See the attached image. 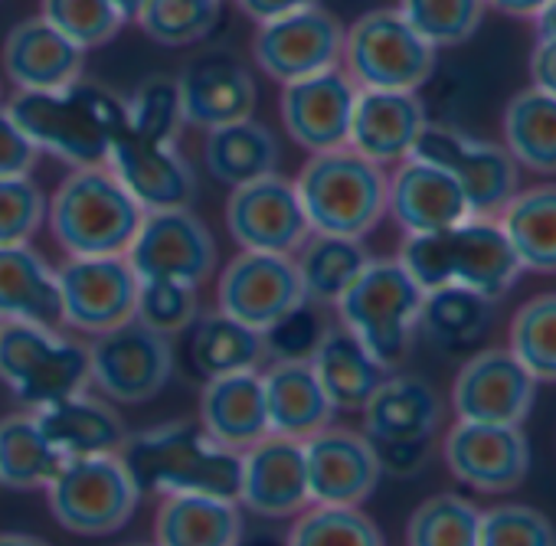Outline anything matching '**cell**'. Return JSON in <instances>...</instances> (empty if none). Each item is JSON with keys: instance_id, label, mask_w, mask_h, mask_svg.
<instances>
[{"instance_id": "obj_47", "label": "cell", "mask_w": 556, "mask_h": 546, "mask_svg": "<svg viewBox=\"0 0 556 546\" xmlns=\"http://www.w3.org/2000/svg\"><path fill=\"white\" fill-rule=\"evenodd\" d=\"M200 315L197 289L184 282H167V279H141L138 285V302H135V321L144 328L174 338L184 334Z\"/></svg>"}, {"instance_id": "obj_19", "label": "cell", "mask_w": 556, "mask_h": 546, "mask_svg": "<svg viewBox=\"0 0 556 546\" xmlns=\"http://www.w3.org/2000/svg\"><path fill=\"white\" fill-rule=\"evenodd\" d=\"M536 399V380L507 347H488L462 364L452 383V409L468 422L520 426Z\"/></svg>"}, {"instance_id": "obj_50", "label": "cell", "mask_w": 556, "mask_h": 546, "mask_svg": "<svg viewBox=\"0 0 556 546\" xmlns=\"http://www.w3.org/2000/svg\"><path fill=\"white\" fill-rule=\"evenodd\" d=\"M128 131L154 141H177L184 128L180 115V99H177V82L167 79H151L138 89V96L128 102Z\"/></svg>"}, {"instance_id": "obj_38", "label": "cell", "mask_w": 556, "mask_h": 546, "mask_svg": "<svg viewBox=\"0 0 556 546\" xmlns=\"http://www.w3.org/2000/svg\"><path fill=\"white\" fill-rule=\"evenodd\" d=\"M504 148L533 174H556V96L517 92L504 109Z\"/></svg>"}, {"instance_id": "obj_58", "label": "cell", "mask_w": 556, "mask_h": 546, "mask_svg": "<svg viewBox=\"0 0 556 546\" xmlns=\"http://www.w3.org/2000/svg\"><path fill=\"white\" fill-rule=\"evenodd\" d=\"M112 8H115L125 21H135L138 11L144 8V0H112Z\"/></svg>"}, {"instance_id": "obj_51", "label": "cell", "mask_w": 556, "mask_h": 546, "mask_svg": "<svg viewBox=\"0 0 556 546\" xmlns=\"http://www.w3.org/2000/svg\"><path fill=\"white\" fill-rule=\"evenodd\" d=\"M325 318L318 312V305L305 302L299 305L292 315H286L282 321H275L271 328L262 331V347H265V360H312L321 334H325Z\"/></svg>"}, {"instance_id": "obj_30", "label": "cell", "mask_w": 556, "mask_h": 546, "mask_svg": "<svg viewBox=\"0 0 556 546\" xmlns=\"http://www.w3.org/2000/svg\"><path fill=\"white\" fill-rule=\"evenodd\" d=\"M200 429L232 452H245L271 435L258 370L206 380L200 393Z\"/></svg>"}, {"instance_id": "obj_10", "label": "cell", "mask_w": 556, "mask_h": 546, "mask_svg": "<svg viewBox=\"0 0 556 546\" xmlns=\"http://www.w3.org/2000/svg\"><path fill=\"white\" fill-rule=\"evenodd\" d=\"M439 50L396 8L370 11L344 30V73L357 89L416 92L435 73Z\"/></svg>"}, {"instance_id": "obj_12", "label": "cell", "mask_w": 556, "mask_h": 546, "mask_svg": "<svg viewBox=\"0 0 556 546\" xmlns=\"http://www.w3.org/2000/svg\"><path fill=\"white\" fill-rule=\"evenodd\" d=\"M413 157L445 170L462 187L471 216L501 213V206L517 193L520 183V164L510 157L507 148L471 138L448 125L429 122L413 148Z\"/></svg>"}, {"instance_id": "obj_56", "label": "cell", "mask_w": 556, "mask_h": 546, "mask_svg": "<svg viewBox=\"0 0 556 546\" xmlns=\"http://www.w3.org/2000/svg\"><path fill=\"white\" fill-rule=\"evenodd\" d=\"M533 21H536V37H556V0H549Z\"/></svg>"}, {"instance_id": "obj_41", "label": "cell", "mask_w": 556, "mask_h": 546, "mask_svg": "<svg viewBox=\"0 0 556 546\" xmlns=\"http://www.w3.org/2000/svg\"><path fill=\"white\" fill-rule=\"evenodd\" d=\"M223 14V0H144L135 24L157 47H193L206 40Z\"/></svg>"}, {"instance_id": "obj_35", "label": "cell", "mask_w": 556, "mask_h": 546, "mask_svg": "<svg viewBox=\"0 0 556 546\" xmlns=\"http://www.w3.org/2000/svg\"><path fill=\"white\" fill-rule=\"evenodd\" d=\"M203 135H206L203 138L206 170L226 187H239V183H249L278 170L282 148H278L271 128L255 118L219 125Z\"/></svg>"}, {"instance_id": "obj_14", "label": "cell", "mask_w": 556, "mask_h": 546, "mask_svg": "<svg viewBox=\"0 0 556 546\" xmlns=\"http://www.w3.org/2000/svg\"><path fill=\"white\" fill-rule=\"evenodd\" d=\"M63 325L79 334H105L135 318L138 271L125 255H70L56 268Z\"/></svg>"}, {"instance_id": "obj_2", "label": "cell", "mask_w": 556, "mask_h": 546, "mask_svg": "<svg viewBox=\"0 0 556 546\" xmlns=\"http://www.w3.org/2000/svg\"><path fill=\"white\" fill-rule=\"evenodd\" d=\"M4 109L40 154L47 151L73 167L105 164L128 125V102L83 79L53 92H17Z\"/></svg>"}, {"instance_id": "obj_23", "label": "cell", "mask_w": 556, "mask_h": 546, "mask_svg": "<svg viewBox=\"0 0 556 546\" xmlns=\"http://www.w3.org/2000/svg\"><path fill=\"white\" fill-rule=\"evenodd\" d=\"M302 445H305L312 504L361 507L377 491L383 471L364 432L328 426L318 435L305 439Z\"/></svg>"}, {"instance_id": "obj_33", "label": "cell", "mask_w": 556, "mask_h": 546, "mask_svg": "<svg viewBox=\"0 0 556 546\" xmlns=\"http://www.w3.org/2000/svg\"><path fill=\"white\" fill-rule=\"evenodd\" d=\"M239 500L210 494H167L154 513V546H239Z\"/></svg>"}, {"instance_id": "obj_44", "label": "cell", "mask_w": 556, "mask_h": 546, "mask_svg": "<svg viewBox=\"0 0 556 546\" xmlns=\"http://www.w3.org/2000/svg\"><path fill=\"white\" fill-rule=\"evenodd\" d=\"M481 510L462 494L422 500L406 523V546H478Z\"/></svg>"}, {"instance_id": "obj_28", "label": "cell", "mask_w": 556, "mask_h": 546, "mask_svg": "<svg viewBox=\"0 0 556 546\" xmlns=\"http://www.w3.org/2000/svg\"><path fill=\"white\" fill-rule=\"evenodd\" d=\"M258 377L271 435L305 442L334 422V406L325 396L312 360H275Z\"/></svg>"}, {"instance_id": "obj_29", "label": "cell", "mask_w": 556, "mask_h": 546, "mask_svg": "<svg viewBox=\"0 0 556 546\" xmlns=\"http://www.w3.org/2000/svg\"><path fill=\"white\" fill-rule=\"evenodd\" d=\"M34 419L63 461L122 452L128 439V429L122 416L115 412V406L86 390L66 399H56L43 409H34Z\"/></svg>"}, {"instance_id": "obj_24", "label": "cell", "mask_w": 556, "mask_h": 546, "mask_svg": "<svg viewBox=\"0 0 556 546\" xmlns=\"http://www.w3.org/2000/svg\"><path fill=\"white\" fill-rule=\"evenodd\" d=\"M177 99L184 125L210 131L252 118L258 92L252 73L239 60L226 53H210L184 69V76L177 79Z\"/></svg>"}, {"instance_id": "obj_22", "label": "cell", "mask_w": 556, "mask_h": 546, "mask_svg": "<svg viewBox=\"0 0 556 546\" xmlns=\"http://www.w3.org/2000/svg\"><path fill=\"white\" fill-rule=\"evenodd\" d=\"M105 167L125 183L144 213L190 206L197 196L193 167L177 151V141H154L125 128L115 138Z\"/></svg>"}, {"instance_id": "obj_5", "label": "cell", "mask_w": 556, "mask_h": 546, "mask_svg": "<svg viewBox=\"0 0 556 546\" xmlns=\"http://www.w3.org/2000/svg\"><path fill=\"white\" fill-rule=\"evenodd\" d=\"M312 232L364 239L387 216V174L351 148L321 151L295 177Z\"/></svg>"}, {"instance_id": "obj_34", "label": "cell", "mask_w": 556, "mask_h": 546, "mask_svg": "<svg viewBox=\"0 0 556 546\" xmlns=\"http://www.w3.org/2000/svg\"><path fill=\"white\" fill-rule=\"evenodd\" d=\"M520 268L556 276V183L517 190L497 216Z\"/></svg>"}, {"instance_id": "obj_7", "label": "cell", "mask_w": 556, "mask_h": 546, "mask_svg": "<svg viewBox=\"0 0 556 546\" xmlns=\"http://www.w3.org/2000/svg\"><path fill=\"white\" fill-rule=\"evenodd\" d=\"M361 412L383 474L413 478L429 465L445 416L432 383L422 377H387Z\"/></svg>"}, {"instance_id": "obj_59", "label": "cell", "mask_w": 556, "mask_h": 546, "mask_svg": "<svg viewBox=\"0 0 556 546\" xmlns=\"http://www.w3.org/2000/svg\"><path fill=\"white\" fill-rule=\"evenodd\" d=\"M125 546H154V543H125Z\"/></svg>"}, {"instance_id": "obj_15", "label": "cell", "mask_w": 556, "mask_h": 546, "mask_svg": "<svg viewBox=\"0 0 556 546\" xmlns=\"http://www.w3.org/2000/svg\"><path fill=\"white\" fill-rule=\"evenodd\" d=\"M344 27L321 4L255 27L252 60L278 86L341 66Z\"/></svg>"}, {"instance_id": "obj_52", "label": "cell", "mask_w": 556, "mask_h": 546, "mask_svg": "<svg viewBox=\"0 0 556 546\" xmlns=\"http://www.w3.org/2000/svg\"><path fill=\"white\" fill-rule=\"evenodd\" d=\"M37 161V144L21 131L11 112L0 105V177H30Z\"/></svg>"}, {"instance_id": "obj_54", "label": "cell", "mask_w": 556, "mask_h": 546, "mask_svg": "<svg viewBox=\"0 0 556 546\" xmlns=\"http://www.w3.org/2000/svg\"><path fill=\"white\" fill-rule=\"evenodd\" d=\"M236 4L249 21L265 24V21L286 17V14H295V11H305V8H318L321 0H236Z\"/></svg>"}, {"instance_id": "obj_11", "label": "cell", "mask_w": 556, "mask_h": 546, "mask_svg": "<svg viewBox=\"0 0 556 546\" xmlns=\"http://www.w3.org/2000/svg\"><path fill=\"white\" fill-rule=\"evenodd\" d=\"M174 373L170 338L144 328L141 321H125L89 344V383L109 399L138 406L154 399Z\"/></svg>"}, {"instance_id": "obj_4", "label": "cell", "mask_w": 556, "mask_h": 546, "mask_svg": "<svg viewBox=\"0 0 556 546\" xmlns=\"http://www.w3.org/2000/svg\"><path fill=\"white\" fill-rule=\"evenodd\" d=\"M50 229L66 255H125L144 209L105 167H73L47 206Z\"/></svg>"}, {"instance_id": "obj_45", "label": "cell", "mask_w": 556, "mask_h": 546, "mask_svg": "<svg viewBox=\"0 0 556 546\" xmlns=\"http://www.w3.org/2000/svg\"><path fill=\"white\" fill-rule=\"evenodd\" d=\"M396 11L419 37L442 50L471 40L484 21L488 4L484 0H400Z\"/></svg>"}, {"instance_id": "obj_6", "label": "cell", "mask_w": 556, "mask_h": 546, "mask_svg": "<svg viewBox=\"0 0 556 546\" xmlns=\"http://www.w3.org/2000/svg\"><path fill=\"white\" fill-rule=\"evenodd\" d=\"M422 299L426 292L409 279L400 258H370L334 305L338 325H344L387 370H393L413 347Z\"/></svg>"}, {"instance_id": "obj_27", "label": "cell", "mask_w": 556, "mask_h": 546, "mask_svg": "<svg viewBox=\"0 0 556 546\" xmlns=\"http://www.w3.org/2000/svg\"><path fill=\"white\" fill-rule=\"evenodd\" d=\"M4 73L17 92H53L83 79L86 50L43 17L21 21L4 40Z\"/></svg>"}, {"instance_id": "obj_53", "label": "cell", "mask_w": 556, "mask_h": 546, "mask_svg": "<svg viewBox=\"0 0 556 546\" xmlns=\"http://www.w3.org/2000/svg\"><path fill=\"white\" fill-rule=\"evenodd\" d=\"M530 79H533V89L556 96V37H536L533 56H530Z\"/></svg>"}, {"instance_id": "obj_8", "label": "cell", "mask_w": 556, "mask_h": 546, "mask_svg": "<svg viewBox=\"0 0 556 546\" xmlns=\"http://www.w3.org/2000/svg\"><path fill=\"white\" fill-rule=\"evenodd\" d=\"M43 491L56 523L79 536L118 533L144 497L118 452L66 458Z\"/></svg>"}, {"instance_id": "obj_17", "label": "cell", "mask_w": 556, "mask_h": 546, "mask_svg": "<svg viewBox=\"0 0 556 546\" xmlns=\"http://www.w3.org/2000/svg\"><path fill=\"white\" fill-rule=\"evenodd\" d=\"M305 302L292 255L242 249L216 279V308L255 331L271 328Z\"/></svg>"}, {"instance_id": "obj_39", "label": "cell", "mask_w": 556, "mask_h": 546, "mask_svg": "<svg viewBox=\"0 0 556 546\" xmlns=\"http://www.w3.org/2000/svg\"><path fill=\"white\" fill-rule=\"evenodd\" d=\"M491 325H494V302H488L478 292L445 285V289L426 292L422 299L419 328L435 347L448 354L475 347L491 331Z\"/></svg>"}, {"instance_id": "obj_31", "label": "cell", "mask_w": 556, "mask_h": 546, "mask_svg": "<svg viewBox=\"0 0 556 546\" xmlns=\"http://www.w3.org/2000/svg\"><path fill=\"white\" fill-rule=\"evenodd\" d=\"M0 325H63L56 268L27 245H0Z\"/></svg>"}, {"instance_id": "obj_18", "label": "cell", "mask_w": 556, "mask_h": 546, "mask_svg": "<svg viewBox=\"0 0 556 546\" xmlns=\"http://www.w3.org/2000/svg\"><path fill=\"white\" fill-rule=\"evenodd\" d=\"M442 458L465 487L481 494H507L530 471V445L520 426L458 419L442 439Z\"/></svg>"}, {"instance_id": "obj_49", "label": "cell", "mask_w": 556, "mask_h": 546, "mask_svg": "<svg viewBox=\"0 0 556 546\" xmlns=\"http://www.w3.org/2000/svg\"><path fill=\"white\" fill-rule=\"evenodd\" d=\"M47 206L34 177H0V245H27L43 226Z\"/></svg>"}, {"instance_id": "obj_26", "label": "cell", "mask_w": 556, "mask_h": 546, "mask_svg": "<svg viewBox=\"0 0 556 546\" xmlns=\"http://www.w3.org/2000/svg\"><path fill=\"white\" fill-rule=\"evenodd\" d=\"M387 213L406 236L439 232L471 216L462 187L429 161L406 157L387 177Z\"/></svg>"}, {"instance_id": "obj_20", "label": "cell", "mask_w": 556, "mask_h": 546, "mask_svg": "<svg viewBox=\"0 0 556 546\" xmlns=\"http://www.w3.org/2000/svg\"><path fill=\"white\" fill-rule=\"evenodd\" d=\"M357 92V82L341 66L286 82L282 99H278L282 125L308 154L348 148Z\"/></svg>"}, {"instance_id": "obj_1", "label": "cell", "mask_w": 556, "mask_h": 546, "mask_svg": "<svg viewBox=\"0 0 556 546\" xmlns=\"http://www.w3.org/2000/svg\"><path fill=\"white\" fill-rule=\"evenodd\" d=\"M396 258L422 292L458 285L488 302H501L523 271L491 216H468L439 232L406 236Z\"/></svg>"}, {"instance_id": "obj_43", "label": "cell", "mask_w": 556, "mask_h": 546, "mask_svg": "<svg viewBox=\"0 0 556 546\" xmlns=\"http://www.w3.org/2000/svg\"><path fill=\"white\" fill-rule=\"evenodd\" d=\"M286 546H387V539L361 507L308 504L292 517Z\"/></svg>"}, {"instance_id": "obj_25", "label": "cell", "mask_w": 556, "mask_h": 546, "mask_svg": "<svg viewBox=\"0 0 556 546\" xmlns=\"http://www.w3.org/2000/svg\"><path fill=\"white\" fill-rule=\"evenodd\" d=\"M426 125L429 118L416 92L361 89L354 102L348 148L380 167L400 164L413 157V148Z\"/></svg>"}, {"instance_id": "obj_13", "label": "cell", "mask_w": 556, "mask_h": 546, "mask_svg": "<svg viewBox=\"0 0 556 546\" xmlns=\"http://www.w3.org/2000/svg\"><path fill=\"white\" fill-rule=\"evenodd\" d=\"M125 258L138 279H167L200 289L213 276L219 249L210 226L190 206H174L144 213Z\"/></svg>"}, {"instance_id": "obj_46", "label": "cell", "mask_w": 556, "mask_h": 546, "mask_svg": "<svg viewBox=\"0 0 556 546\" xmlns=\"http://www.w3.org/2000/svg\"><path fill=\"white\" fill-rule=\"evenodd\" d=\"M40 17L86 53L105 47L125 27V17L112 8V0H40Z\"/></svg>"}, {"instance_id": "obj_48", "label": "cell", "mask_w": 556, "mask_h": 546, "mask_svg": "<svg viewBox=\"0 0 556 546\" xmlns=\"http://www.w3.org/2000/svg\"><path fill=\"white\" fill-rule=\"evenodd\" d=\"M478 546H556V526L527 504L481 510Z\"/></svg>"}, {"instance_id": "obj_9", "label": "cell", "mask_w": 556, "mask_h": 546, "mask_svg": "<svg viewBox=\"0 0 556 546\" xmlns=\"http://www.w3.org/2000/svg\"><path fill=\"white\" fill-rule=\"evenodd\" d=\"M0 383L30 412L89 386V347L43 325H0Z\"/></svg>"}, {"instance_id": "obj_42", "label": "cell", "mask_w": 556, "mask_h": 546, "mask_svg": "<svg viewBox=\"0 0 556 546\" xmlns=\"http://www.w3.org/2000/svg\"><path fill=\"white\" fill-rule=\"evenodd\" d=\"M536 383H556V292L523 302L510 321V347Z\"/></svg>"}, {"instance_id": "obj_3", "label": "cell", "mask_w": 556, "mask_h": 546, "mask_svg": "<svg viewBox=\"0 0 556 546\" xmlns=\"http://www.w3.org/2000/svg\"><path fill=\"white\" fill-rule=\"evenodd\" d=\"M118 455L141 494L239 497L242 452L213 442L200 422H167L128 435Z\"/></svg>"}, {"instance_id": "obj_55", "label": "cell", "mask_w": 556, "mask_h": 546, "mask_svg": "<svg viewBox=\"0 0 556 546\" xmlns=\"http://www.w3.org/2000/svg\"><path fill=\"white\" fill-rule=\"evenodd\" d=\"M484 4L507 17H536L549 0H484Z\"/></svg>"}, {"instance_id": "obj_37", "label": "cell", "mask_w": 556, "mask_h": 546, "mask_svg": "<svg viewBox=\"0 0 556 546\" xmlns=\"http://www.w3.org/2000/svg\"><path fill=\"white\" fill-rule=\"evenodd\" d=\"M190 360L203 373V380L258 370L265 364L262 331L223 315L219 308L210 315H197L190 325Z\"/></svg>"}, {"instance_id": "obj_21", "label": "cell", "mask_w": 556, "mask_h": 546, "mask_svg": "<svg viewBox=\"0 0 556 546\" xmlns=\"http://www.w3.org/2000/svg\"><path fill=\"white\" fill-rule=\"evenodd\" d=\"M245 510L268 520H292L312 504L305 445L286 435H265L242 452L239 497Z\"/></svg>"}, {"instance_id": "obj_16", "label": "cell", "mask_w": 556, "mask_h": 546, "mask_svg": "<svg viewBox=\"0 0 556 546\" xmlns=\"http://www.w3.org/2000/svg\"><path fill=\"white\" fill-rule=\"evenodd\" d=\"M226 229L239 249L275 255H295L312 236L295 180L282 174H265L258 180L229 187Z\"/></svg>"}, {"instance_id": "obj_32", "label": "cell", "mask_w": 556, "mask_h": 546, "mask_svg": "<svg viewBox=\"0 0 556 546\" xmlns=\"http://www.w3.org/2000/svg\"><path fill=\"white\" fill-rule=\"evenodd\" d=\"M312 367L334 412H361L374 390L387 380V367L344 325L325 328Z\"/></svg>"}, {"instance_id": "obj_57", "label": "cell", "mask_w": 556, "mask_h": 546, "mask_svg": "<svg viewBox=\"0 0 556 546\" xmlns=\"http://www.w3.org/2000/svg\"><path fill=\"white\" fill-rule=\"evenodd\" d=\"M0 546H50L34 533H0Z\"/></svg>"}, {"instance_id": "obj_36", "label": "cell", "mask_w": 556, "mask_h": 546, "mask_svg": "<svg viewBox=\"0 0 556 546\" xmlns=\"http://www.w3.org/2000/svg\"><path fill=\"white\" fill-rule=\"evenodd\" d=\"M292 258L299 268L305 299L318 308H328V305L334 308L341 295L354 285V279L367 268L370 252L364 249L361 239L312 232Z\"/></svg>"}, {"instance_id": "obj_40", "label": "cell", "mask_w": 556, "mask_h": 546, "mask_svg": "<svg viewBox=\"0 0 556 546\" xmlns=\"http://www.w3.org/2000/svg\"><path fill=\"white\" fill-rule=\"evenodd\" d=\"M63 468L60 452L40 432L34 412L0 419V487L40 491Z\"/></svg>"}]
</instances>
